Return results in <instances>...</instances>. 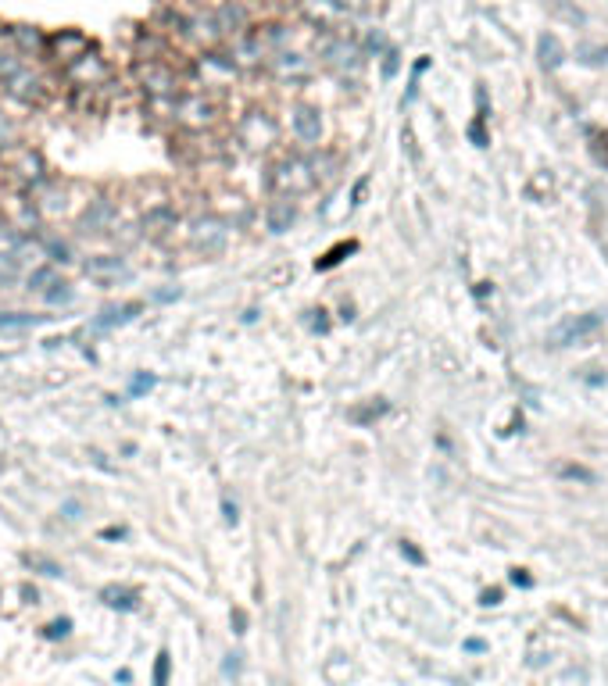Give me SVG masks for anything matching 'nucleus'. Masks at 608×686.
<instances>
[{
	"label": "nucleus",
	"mask_w": 608,
	"mask_h": 686,
	"mask_svg": "<svg viewBox=\"0 0 608 686\" xmlns=\"http://www.w3.org/2000/svg\"><path fill=\"white\" fill-rule=\"evenodd\" d=\"M219 118H223V108H219V100L212 93H204V89H183L176 97V118L172 122L179 129H186V133H208V129L219 126Z\"/></svg>",
	"instance_id": "obj_1"
},
{
	"label": "nucleus",
	"mask_w": 608,
	"mask_h": 686,
	"mask_svg": "<svg viewBox=\"0 0 608 686\" xmlns=\"http://www.w3.org/2000/svg\"><path fill=\"white\" fill-rule=\"evenodd\" d=\"M315 186V172H311V161L301 154H290L283 157L272 172H269V190L272 193H283V197H301Z\"/></svg>",
	"instance_id": "obj_2"
},
{
	"label": "nucleus",
	"mask_w": 608,
	"mask_h": 686,
	"mask_svg": "<svg viewBox=\"0 0 608 686\" xmlns=\"http://www.w3.org/2000/svg\"><path fill=\"white\" fill-rule=\"evenodd\" d=\"M0 161L7 164V172L14 175V183L25 186V190H33V186H40V183L47 179V161H43V154L25 147V144H14L11 151H4Z\"/></svg>",
	"instance_id": "obj_3"
},
{
	"label": "nucleus",
	"mask_w": 608,
	"mask_h": 686,
	"mask_svg": "<svg viewBox=\"0 0 608 686\" xmlns=\"http://www.w3.org/2000/svg\"><path fill=\"white\" fill-rule=\"evenodd\" d=\"M133 76L147 89V97H179L183 93V76L165 61H137Z\"/></svg>",
	"instance_id": "obj_4"
},
{
	"label": "nucleus",
	"mask_w": 608,
	"mask_h": 686,
	"mask_svg": "<svg viewBox=\"0 0 608 686\" xmlns=\"http://www.w3.org/2000/svg\"><path fill=\"white\" fill-rule=\"evenodd\" d=\"M4 89H7V97L11 100H18V104H43V97L51 93V82L47 76L40 72V69H33V65H22L18 72L11 79H4Z\"/></svg>",
	"instance_id": "obj_5"
},
{
	"label": "nucleus",
	"mask_w": 608,
	"mask_h": 686,
	"mask_svg": "<svg viewBox=\"0 0 608 686\" xmlns=\"http://www.w3.org/2000/svg\"><path fill=\"white\" fill-rule=\"evenodd\" d=\"M62 76H65V82H69L72 89H79V86H100V82L111 79V65L90 47V51L79 54L76 61H69V65L62 69Z\"/></svg>",
	"instance_id": "obj_6"
},
{
	"label": "nucleus",
	"mask_w": 608,
	"mask_h": 686,
	"mask_svg": "<svg viewBox=\"0 0 608 686\" xmlns=\"http://www.w3.org/2000/svg\"><path fill=\"white\" fill-rule=\"evenodd\" d=\"M602 318L598 315H576V318H565L562 325L551 329V347H576V343H587L594 333H598Z\"/></svg>",
	"instance_id": "obj_7"
},
{
	"label": "nucleus",
	"mask_w": 608,
	"mask_h": 686,
	"mask_svg": "<svg viewBox=\"0 0 608 686\" xmlns=\"http://www.w3.org/2000/svg\"><path fill=\"white\" fill-rule=\"evenodd\" d=\"M183 36H186L190 43L204 47V51H215L219 43H226V36H223V29H219V22H215L212 11H197V14H190V18L183 22Z\"/></svg>",
	"instance_id": "obj_8"
},
{
	"label": "nucleus",
	"mask_w": 608,
	"mask_h": 686,
	"mask_svg": "<svg viewBox=\"0 0 608 686\" xmlns=\"http://www.w3.org/2000/svg\"><path fill=\"white\" fill-rule=\"evenodd\" d=\"M229 58L236 69H261V61H269V51H265L261 36L254 29H247L229 40Z\"/></svg>",
	"instance_id": "obj_9"
},
{
	"label": "nucleus",
	"mask_w": 608,
	"mask_h": 686,
	"mask_svg": "<svg viewBox=\"0 0 608 686\" xmlns=\"http://www.w3.org/2000/svg\"><path fill=\"white\" fill-rule=\"evenodd\" d=\"M318 58H322V65L344 72V69H355V65H358V47H355L344 33H329V36L318 40Z\"/></svg>",
	"instance_id": "obj_10"
},
{
	"label": "nucleus",
	"mask_w": 608,
	"mask_h": 686,
	"mask_svg": "<svg viewBox=\"0 0 608 686\" xmlns=\"http://www.w3.org/2000/svg\"><path fill=\"white\" fill-rule=\"evenodd\" d=\"M82 51H90V36L79 33V29H62L54 36H47V54L58 69H65L69 61H76Z\"/></svg>",
	"instance_id": "obj_11"
},
{
	"label": "nucleus",
	"mask_w": 608,
	"mask_h": 686,
	"mask_svg": "<svg viewBox=\"0 0 608 686\" xmlns=\"http://www.w3.org/2000/svg\"><path fill=\"white\" fill-rule=\"evenodd\" d=\"M194 69H197V76L204 79V86H229V82L236 79V72H240V69L233 65V58L223 54L219 47H215V51H204Z\"/></svg>",
	"instance_id": "obj_12"
},
{
	"label": "nucleus",
	"mask_w": 608,
	"mask_h": 686,
	"mask_svg": "<svg viewBox=\"0 0 608 686\" xmlns=\"http://www.w3.org/2000/svg\"><path fill=\"white\" fill-rule=\"evenodd\" d=\"M229 240V229L223 219H215V215H204V219H197L194 229H190V243L197 247V250H204V254H219L223 247H226Z\"/></svg>",
	"instance_id": "obj_13"
},
{
	"label": "nucleus",
	"mask_w": 608,
	"mask_h": 686,
	"mask_svg": "<svg viewBox=\"0 0 608 686\" xmlns=\"http://www.w3.org/2000/svg\"><path fill=\"white\" fill-rule=\"evenodd\" d=\"M272 140H276V122L269 115H261V111L243 115V122H240V144H247L251 151H265Z\"/></svg>",
	"instance_id": "obj_14"
},
{
	"label": "nucleus",
	"mask_w": 608,
	"mask_h": 686,
	"mask_svg": "<svg viewBox=\"0 0 608 686\" xmlns=\"http://www.w3.org/2000/svg\"><path fill=\"white\" fill-rule=\"evenodd\" d=\"M290 126H294V136L301 140L304 147H318L322 144V115H318V108L294 104L290 108Z\"/></svg>",
	"instance_id": "obj_15"
},
{
	"label": "nucleus",
	"mask_w": 608,
	"mask_h": 686,
	"mask_svg": "<svg viewBox=\"0 0 608 686\" xmlns=\"http://www.w3.org/2000/svg\"><path fill=\"white\" fill-rule=\"evenodd\" d=\"M212 14H215V22H219V29H223L226 40H233V36H240V33L251 29V11H247L243 0H223Z\"/></svg>",
	"instance_id": "obj_16"
},
{
	"label": "nucleus",
	"mask_w": 608,
	"mask_h": 686,
	"mask_svg": "<svg viewBox=\"0 0 608 686\" xmlns=\"http://www.w3.org/2000/svg\"><path fill=\"white\" fill-rule=\"evenodd\" d=\"M269 72L276 79H308L311 76V61L298 54V51H276V54H269Z\"/></svg>",
	"instance_id": "obj_17"
},
{
	"label": "nucleus",
	"mask_w": 608,
	"mask_h": 686,
	"mask_svg": "<svg viewBox=\"0 0 608 686\" xmlns=\"http://www.w3.org/2000/svg\"><path fill=\"white\" fill-rule=\"evenodd\" d=\"M7 40H11V47H14L22 58H40V54H47V36H43L36 25H11V29H7Z\"/></svg>",
	"instance_id": "obj_18"
},
{
	"label": "nucleus",
	"mask_w": 608,
	"mask_h": 686,
	"mask_svg": "<svg viewBox=\"0 0 608 686\" xmlns=\"http://www.w3.org/2000/svg\"><path fill=\"white\" fill-rule=\"evenodd\" d=\"M294 219H298V204H294V197H283V193H272V201L265 204V226L269 232H287V229L294 226Z\"/></svg>",
	"instance_id": "obj_19"
},
{
	"label": "nucleus",
	"mask_w": 608,
	"mask_h": 686,
	"mask_svg": "<svg viewBox=\"0 0 608 686\" xmlns=\"http://www.w3.org/2000/svg\"><path fill=\"white\" fill-rule=\"evenodd\" d=\"M111 226H115V201H108V197L90 201L82 219H79V229L82 232H108Z\"/></svg>",
	"instance_id": "obj_20"
},
{
	"label": "nucleus",
	"mask_w": 608,
	"mask_h": 686,
	"mask_svg": "<svg viewBox=\"0 0 608 686\" xmlns=\"http://www.w3.org/2000/svg\"><path fill=\"white\" fill-rule=\"evenodd\" d=\"M82 268H86V276L97 279V283H115L119 276H126V258H122V254H97V258H90Z\"/></svg>",
	"instance_id": "obj_21"
},
{
	"label": "nucleus",
	"mask_w": 608,
	"mask_h": 686,
	"mask_svg": "<svg viewBox=\"0 0 608 686\" xmlns=\"http://www.w3.org/2000/svg\"><path fill=\"white\" fill-rule=\"evenodd\" d=\"M176 226H179V215L172 204H154L144 215V236H151V240H165Z\"/></svg>",
	"instance_id": "obj_22"
},
{
	"label": "nucleus",
	"mask_w": 608,
	"mask_h": 686,
	"mask_svg": "<svg viewBox=\"0 0 608 686\" xmlns=\"http://www.w3.org/2000/svg\"><path fill=\"white\" fill-rule=\"evenodd\" d=\"M301 11L311 18V22H318V29H333V25H337V18L344 14L333 0H301Z\"/></svg>",
	"instance_id": "obj_23"
},
{
	"label": "nucleus",
	"mask_w": 608,
	"mask_h": 686,
	"mask_svg": "<svg viewBox=\"0 0 608 686\" xmlns=\"http://www.w3.org/2000/svg\"><path fill=\"white\" fill-rule=\"evenodd\" d=\"M144 311V305L140 301H133V305H122V307H108V311H100L90 325L93 329H111V325H126V322H133L137 315Z\"/></svg>",
	"instance_id": "obj_24"
},
{
	"label": "nucleus",
	"mask_w": 608,
	"mask_h": 686,
	"mask_svg": "<svg viewBox=\"0 0 608 686\" xmlns=\"http://www.w3.org/2000/svg\"><path fill=\"white\" fill-rule=\"evenodd\" d=\"M40 247H43V258H47L51 265H72V247H69L65 240H58V236H43Z\"/></svg>",
	"instance_id": "obj_25"
},
{
	"label": "nucleus",
	"mask_w": 608,
	"mask_h": 686,
	"mask_svg": "<svg viewBox=\"0 0 608 686\" xmlns=\"http://www.w3.org/2000/svg\"><path fill=\"white\" fill-rule=\"evenodd\" d=\"M100 601H104L108 608H122V611L137 608V594L126 590V587H104V590H100Z\"/></svg>",
	"instance_id": "obj_26"
},
{
	"label": "nucleus",
	"mask_w": 608,
	"mask_h": 686,
	"mask_svg": "<svg viewBox=\"0 0 608 686\" xmlns=\"http://www.w3.org/2000/svg\"><path fill=\"white\" fill-rule=\"evenodd\" d=\"M562 58H565L562 43H558L551 33H544V36H540V65L551 72V69H558V65H562Z\"/></svg>",
	"instance_id": "obj_27"
},
{
	"label": "nucleus",
	"mask_w": 608,
	"mask_h": 686,
	"mask_svg": "<svg viewBox=\"0 0 608 686\" xmlns=\"http://www.w3.org/2000/svg\"><path fill=\"white\" fill-rule=\"evenodd\" d=\"M54 279H58V268H54L51 261H47V265L40 261V265H36V268L29 272V290H36V294H43V290H47V287H51Z\"/></svg>",
	"instance_id": "obj_28"
},
{
	"label": "nucleus",
	"mask_w": 608,
	"mask_h": 686,
	"mask_svg": "<svg viewBox=\"0 0 608 686\" xmlns=\"http://www.w3.org/2000/svg\"><path fill=\"white\" fill-rule=\"evenodd\" d=\"M40 322H43L40 315H25V311L0 315V329H29V325H40Z\"/></svg>",
	"instance_id": "obj_29"
},
{
	"label": "nucleus",
	"mask_w": 608,
	"mask_h": 686,
	"mask_svg": "<svg viewBox=\"0 0 608 686\" xmlns=\"http://www.w3.org/2000/svg\"><path fill=\"white\" fill-rule=\"evenodd\" d=\"M43 297H47V305H72V287H69L65 279H54V283L43 290Z\"/></svg>",
	"instance_id": "obj_30"
},
{
	"label": "nucleus",
	"mask_w": 608,
	"mask_h": 686,
	"mask_svg": "<svg viewBox=\"0 0 608 686\" xmlns=\"http://www.w3.org/2000/svg\"><path fill=\"white\" fill-rule=\"evenodd\" d=\"M14 144H22V133H18V126L7 115H0V154L11 151Z\"/></svg>",
	"instance_id": "obj_31"
},
{
	"label": "nucleus",
	"mask_w": 608,
	"mask_h": 686,
	"mask_svg": "<svg viewBox=\"0 0 608 686\" xmlns=\"http://www.w3.org/2000/svg\"><path fill=\"white\" fill-rule=\"evenodd\" d=\"M591 157H594L602 168H608V133L605 129H598V133L591 136Z\"/></svg>",
	"instance_id": "obj_32"
},
{
	"label": "nucleus",
	"mask_w": 608,
	"mask_h": 686,
	"mask_svg": "<svg viewBox=\"0 0 608 686\" xmlns=\"http://www.w3.org/2000/svg\"><path fill=\"white\" fill-rule=\"evenodd\" d=\"M351 250H358V243H355V240H351V243H340V247H333V250H329V254L318 261V268H333V265H340V261H344V254H351Z\"/></svg>",
	"instance_id": "obj_33"
},
{
	"label": "nucleus",
	"mask_w": 608,
	"mask_h": 686,
	"mask_svg": "<svg viewBox=\"0 0 608 686\" xmlns=\"http://www.w3.org/2000/svg\"><path fill=\"white\" fill-rule=\"evenodd\" d=\"M25 561H29V565H33V569H40V572H43V576H62V572H65V569H62V565H58V561H51V558H40V554H29V558H25Z\"/></svg>",
	"instance_id": "obj_34"
},
{
	"label": "nucleus",
	"mask_w": 608,
	"mask_h": 686,
	"mask_svg": "<svg viewBox=\"0 0 608 686\" xmlns=\"http://www.w3.org/2000/svg\"><path fill=\"white\" fill-rule=\"evenodd\" d=\"M168 665H172V658H168V651H161L154 662V686H168Z\"/></svg>",
	"instance_id": "obj_35"
},
{
	"label": "nucleus",
	"mask_w": 608,
	"mask_h": 686,
	"mask_svg": "<svg viewBox=\"0 0 608 686\" xmlns=\"http://www.w3.org/2000/svg\"><path fill=\"white\" fill-rule=\"evenodd\" d=\"M69 633H72V622H69V618H58V622H51V625L43 629L47 640H65Z\"/></svg>",
	"instance_id": "obj_36"
},
{
	"label": "nucleus",
	"mask_w": 608,
	"mask_h": 686,
	"mask_svg": "<svg viewBox=\"0 0 608 686\" xmlns=\"http://www.w3.org/2000/svg\"><path fill=\"white\" fill-rule=\"evenodd\" d=\"M62 515H65L69 522H79V519H82V504H79V501H65V508H62Z\"/></svg>",
	"instance_id": "obj_37"
},
{
	"label": "nucleus",
	"mask_w": 608,
	"mask_h": 686,
	"mask_svg": "<svg viewBox=\"0 0 608 686\" xmlns=\"http://www.w3.org/2000/svg\"><path fill=\"white\" fill-rule=\"evenodd\" d=\"M401 554H404L408 561H415V565H423V554H419V550H415L412 543H401Z\"/></svg>",
	"instance_id": "obj_38"
},
{
	"label": "nucleus",
	"mask_w": 608,
	"mask_h": 686,
	"mask_svg": "<svg viewBox=\"0 0 608 686\" xmlns=\"http://www.w3.org/2000/svg\"><path fill=\"white\" fill-rule=\"evenodd\" d=\"M151 386H154L151 376H140V380L133 382V393H144V390H151Z\"/></svg>",
	"instance_id": "obj_39"
},
{
	"label": "nucleus",
	"mask_w": 608,
	"mask_h": 686,
	"mask_svg": "<svg viewBox=\"0 0 608 686\" xmlns=\"http://www.w3.org/2000/svg\"><path fill=\"white\" fill-rule=\"evenodd\" d=\"M223 512H226V522H236V504L229 497H223Z\"/></svg>",
	"instance_id": "obj_40"
},
{
	"label": "nucleus",
	"mask_w": 608,
	"mask_h": 686,
	"mask_svg": "<svg viewBox=\"0 0 608 686\" xmlns=\"http://www.w3.org/2000/svg\"><path fill=\"white\" fill-rule=\"evenodd\" d=\"M122 536H126L122 526H111V530H104V533H100V540H122Z\"/></svg>",
	"instance_id": "obj_41"
},
{
	"label": "nucleus",
	"mask_w": 608,
	"mask_h": 686,
	"mask_svg": "<svg viewBox=\"0 0 608 686\" xmlns=\"http://www.w3.org/2000/svg\"><path fill=\"white\" fill-rule=\"evenodd\" d=\"M512 583H516V587H530V576H527L523 569H516V572H512Z\"/></svg>",
	"instance_id": "obj_42"
},
{
	"label": "nucleus",
	"mask_w": 608,
	"mask_h": 686,
	"mask_svg": "<svg viewBox=\"0 0 608 686\" xmlns=\"http://www.w3.org/2000/svg\"><path fill=\"white\" fill-rule=\"evenodd\" d=\"M498 601H501V590H487L480 605H487V608H490V605H498Z\"/></svg>",
	"instance_id": "obj_43"
},
{
	"label": "nucleus",
	"mask_w": 608,
	"mask_h": 686,
	"mask_svg": "<svg viewBox=\"0 0 608 686\" xmlns=\"http://www.w3.org/2000/svg\"><path fill=\"white\" fill-rule=\"evenodd\" d=\"M383 72H386V76H394V72H397V54H386V65H383Z\"/></svg>",
	"instance_id": "obj_44"
},
{
	"label": "nucleus",
	"mask_w": 608,
	"mask_h": 686,
	"mask_svg": "<svg viewBox=\"0 0 608 686\" xmlns=\"http://www.w3.org/2000/svg\"><path fill=\"white\" fill-rule=\"evenodd\" d=\"M233 622H236V633H247L243 625H247V615L243 611H233Z\"/></svg>",
	"instance_id": "obj_45"
},
{
	"label": "nucleus",
	"mask_w": 608,
	"mask_h": 686,
	"mask_svg": "<svg viewBox=\"0 0 608 686\" xmlns=\"http://www.w3.org/2000/svg\"><path fill=\"white\" fill-rule=\"evenodd\" d=\"M236 658H240V654H229V662H226L229 676H236V672H240V662H236Z\"/></svg>",
	"instance_id": "obj_46"
},
{
	"label": "nucleus",
	"mask_w": 608,
	"mask_h": 686,
	"mask_svg": "<svg viewBox=\"0 0 608 686\" xmlns=\"http://www.w3.org/2000/svg\"><path fill=\"white\" fill-rule=\"evenodd\" d=\"M386 0H366V11H380Z\"/></svg>",
	"instance_id": "obj_47"
}]
</instances>
